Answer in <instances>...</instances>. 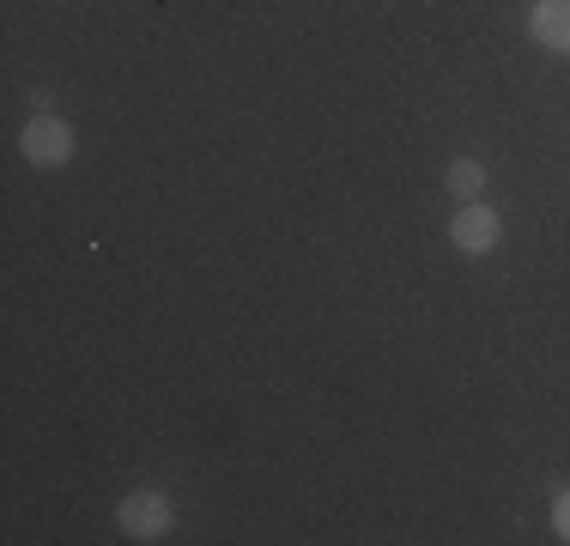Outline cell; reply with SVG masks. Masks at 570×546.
I'll use <instances>...</instances> for the list:
<instances>
[{
	"label": "cell",
	"mask_w": 570,
	"mask_h": 546,
	"mask_svg": "<svg viewBox=\"0 0 570 546\" xmlns=\"http://www.w3.org/2000/svg\"><path fill=\"white\" fill-rule=\"evenodd\" d=\"M498 213L485 207V201H461V213L450 218V243L461 255H492L498 250Z\"/></svg>",
	"instance_id": "obj_3"
},
{
	"label": "cell",
	"mask_w": 570,
	"mask_h": 546,
	"mask_svg": "<svg viewBox=\"0 0 570 546\" xmlns=\"http://www.w3.org/2000/svg\"><path fill=\"white\" fill-rule=\"evenodd\" d=\"M528 31H534L540 49L570 55V0H534V12H528Z\"/></svg>",
	"instance_id": "obj_4"
},
{
	"label": "cell",
	"mask_w": 570,
	"mask_h": 546,
	"mask_svg": "<svg viewBox=\"0 0 570 546\" xmlns=\"http://www.w3.org/2000/svg\"><path fill=\"white\" fill-rule=\"evenodd\" d=\"M552 528H559V540H570V491H559V504H552Z\"/></svg>",
	"instance_id": "obj_6"
},
{
	"label": "cell",
	"mask_w": 570,
	"mask_h": 546,
	"mask_svg": "<svg viewBox=\"0 0 570 546\" xmlns=\"http://www.w3.org/2000/svg\"><path fill=\"white\" fill-rule=\"evenodd\" d=\"M443 183H450L455 201H480V195H485V164H480V158H455Z\"/></svg>",
	"instance_id": "obj_5"
},
{
	"label": "cell",
	"mask_w": 570,
	"mask_h": 546,
	"mask_svg": "<svg viewBox=\"0 0 570 546\" xmlns=\"http://www.w3.org/2000/svg\"><path fill=\"white\" fill-rule=\"evenodd\" d=\"M19 153L37 164V170H56V164H67L73 158V128H67L61 116H31V128L19 134Z\"/></svg>",
	"instance_id": "obj_2"
},
{
	"label": "cell",
	"mask_w": 570,
	"mask_h": 546,
	"mask_svg": "<svg viewBox=\"0 0 570 546\" xmlns=\"http://www.w3.org/2000/svg\"><path fill=\"white\" fill-rule=\"evenodd\" d=\"M116 523L128 528L134 540H165L170 523H176V504L165 491H128V498L116 504Z\"/></svg>",
	"instance_id": "obj_1"
}]
</instances>
